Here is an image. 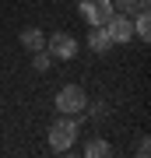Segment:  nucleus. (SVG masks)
Wrapping results in <instances>:
<instances>
[{
  "label": "nucleus",
  "instance_id": "obj_1",
  "mask_svg": "<svg viewBox=\"0 0 151 158\" xmlns=\"http://www.w3.org/2000/svg\"><path fill=\"white\" fill-rule=\"evenodd\" d=\"M78 137H81L78 116H67V113H60V119H53V123H49V130H46V141H49V148H53L56 155L70 151Z\"/></svg>",
  "mask_w": 151,
  "mask_h": 158
},
{
  "label": "nucleus",
  "instance_id": "obj_2",
  "mask_svg": "<svg viewBox=\"0 0 151 158\" xmlns=\"http://www.w3.org/2000/svg\"><path fill=\"white\" fill-rule=\"evenodd\" d=\"M56 109L67 116H81L84 109H88V95H84L81 85H63L60 91H56Z\"/></svg>",
  "mask_w": 151,
  "mask_h": 158
},
{
  "label": "nucleus",
  "instance_id": "obj_3",
  "mask_svg": "<svg viewBox=\"0 0 151 158\" xmlns=\"http://www.w3.org/2000/svg\"><path fill=\"white\" fill-rule=\"evenodd\" d=\"M46 49H49L53 60H74V53H78V39H74L70 32H53L49 42H46Z\"/></svg>",
  "mask_w": 151,
  "mask_h": 158
},
{
  "label": "nucleus",
  "instance_id": "obj_4",
  "mask_svg": "<svg viewBox=\"0 0 151 158\" xmlns=\"http://www.w3.org/2000/svg\"><path fill=\"white\" fill-rule=\"evenodd\" d=\"M106 32H109L112 42H130V39H134V21H130V14H120L116 11L106 21Z\"/></svg>",
  "mask_w": 151,
  "mask_h": 158
},
{
  "label": "nucleus",
  "instance_id": "obj_5",
  "mask_svg": "<svg viewBox=\"0 0 151 158\" xmlns=\"http://www.w3.org/2000/svg\"><path fill=\"white\" fill-rule=\"evenodd\" d=\"M88 46H91V49H95V53H109V49H112V46H116V42L109 39L106 25H91V32H88Z\"/></svg>",
  "mask_w": 151,
  "mask_h": 158
},
{
  "label": "nucleus",
  "instance_id": "obj_6",
  "mask_svg": "<svg viewBox=\"0 0 151 158\" xmlns=\"http://www.w3.org/2000/svg\"><path fill=\"white\" fill-rule=\"evenodd\" d=\"M130 21H134V35L141 42H148L151 39V14H148V7H137V11L130 14Z\"/></svg>",
  "mask_w": 151,
  "mask_h": 158
},
{
  "label": "nucleus",
  "instance_id": "obj_7",
  "mask_svg": "<svg viewBox=\"0 0 151 158\" xmlns=\"http://www.w3.org/2000/svg\"><path fill=\"white\" fill-rule=\"evenodd\" d=\"M21 46L35 53V49H42V46H46V35H42L39 28H25V32H21Z\"/></svg>",
  "mask_w": 151,
  "mask_h": 158
},
{
  "label": "nucleus",
  "instance_id": "obj_8",
  "mask_svg": "<svg viewBox=\"0 0 151 158\" xmlns=\"http://www.w3.org/2000/svg\"><path fill=\"white\" fill-rule=\"evenodd\" d=\"M84 155L88 158H106V155H112V148H109V141H102V137H95V141H88V148H84Z\"/></svg>",
  "mask_w": 151,
  "mask_h": 158
},
{
  "label": "nucleus",
  "instance_id": "obj_9",
  "mask_svg": "<svg viewBox=\"0 0 151 158\" xmlns=\"http://www.w3.org/2000/svg\"><path fill=\"white\" fill-rule=\"evenodd\" d=\"M112 14H116L112 11V0H95V25H106Z\"/></svg>",
  "mask_w": 151,
  "mask_h": 158
},
{
  "label": "nucleus",
  "instance_id": "obj_10",
  "mask_svg": "<svg viewBox=\"0 0 151 158\" xmlns=\"http://www.w3.org/2000/svg\"><path fill=\"white\" fill-rule=\"evenodd\" d=\"M32 67H35V70H49V67H53V56H49V49H46V46H42V49H35Z\"/></svg>",
  "mask_w": 151,
  "mask_h": 158
},
{
  "label": "nucleus",
  "instance_id": "obj_11",
  "mask_svg": "<svg viewBox=\"0 0 151 158\" xmlns=\"http://www.w3.org/2000/svg\"><path fill=\"white\" fill-rule=\"evenodd\" d=\"M78 14H81V21L95 25V0H81V4H78Z\"/></svg>",
  "mask_w": 151,
  "mask_h": 158
},
{
  "label": "nucleus",
  "instance_id": "obj_12",
  "mask_svg": "<svg viewBox=\"0 0 151 158\" xmlns=\"http://www.w3.org/2000/svg\"><path fill=\"white\" fill-rule=\"evenodd\" d=\"M112 11H120V14H134V11H137V0H112Z\"/></svg>",
  "mask_w": 151,
  "mask_h": 158
},
{
  "label": "nucleus",
  "instance_id": "obj_13",
  "mask_svg": "<svg viewBox=\"0 0 151 158\" xmlns=\"http://www.w3.org/2000/svg\"><path fill=\"white\" fill-rule=\"evenodd\" d=\"M106 116H109V106H106V102L91 106V119H106Z\"/></svg>",
  "mask_w": 151,
  "mask_h": 158
},
{
  "label": "nucleus",
  "instance_id": "obj_14",
  "mask_svg": "<svg viewBox=\"0 0 151 158\" xmlns=\"http://www.w3.org/2000/svg\"><path fill=\"white\" fill-rule=\"evenodd\" d=\"M137 155H141V158H148V155H151V144H148V141H141V144H137Z\"/></svg>",
  "mask_w": 151,
  "mask_h": 158
},
{
  "label": "nucleus",
  "instance_id": "obj_15",
  "mask_svg": "<svg viewBox=\"0 0 151 158\" xmlns=\"http://www.w3.org/2000/svg\"><path fill=\"white\" fill-rule=\"evenodd\" d=\"M137 7H148V0H137Z\"/></svg>",
  "mask_w": 151,
  "mask_h": 158
}]
</instances>
